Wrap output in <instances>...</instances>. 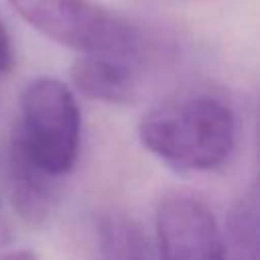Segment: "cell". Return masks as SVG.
Listing matches in <instances>:
<instances>
[{
	"instance_id": "3957f363",
	"label": "cell",
	"mask_w": 260,
	"mask_h": 260,
	"mask_svg": "<svg viewBox=\"0 0 260 260\" xmlns=\"http://www.w3.org/2000/svg\"><path fill=\"white\" fill-rule=\"evenodd\" d=\"M45 39L81 55L134 57L142 47L140 28L95 0H6Z\"/></svg>"
},
{
	"instance_id": "8992f818",
	"label": "cell",
	"mask_w": 260,
	"mask_h": 260,
	"mask_svg": "<svg viewBox=\"0 0 260 260\" xmlns=\"http://www.w3.org/2000/svg\"><path fill=\"white\" fill-rule=\"evenodd\" d=\"M4 171V193L12 209L28 223H41L47 219L57 195V181L35 167L22 150L8 140Z\"/></svg>"
},
{
	"instance_id": "5b68a950",
	"label": "cell",
	"mask_w": 260,
	"mask_h": 260,
	"mask_svg": "<svg viewBox=\"0 0 260 260\" xmlns=\"http://www.w3.org/2000/svg\"><path fill=\"white\" fill-rule=\"evenodd\" d=\"M75 91L87 100L130 106L140 98V73L122 55H79L69 69Z\"/></svg>"
},
{
	"instance_id": "6da1fadb",
	"label": "cell",
	"mask_w": 260,
	"mask_h": 260,
	"mask_svg": "<svg viewBox=\"0 0 260 260\" xmlns=\"http://www.w3.org/2000/svg\"><path fill=\"white\" fill-rule=\"evenodd\" d=\"M138 140L154 158L183 173H211L236 150L234 108L209 91L165 100L142 114Z\"/></svg>"
},
{
	"instance_id": "7c38bea8",
	"label": "cell",
	"mask_w": 260,
	"mask_h": 260,
	"mask_svg": "<svg viewBox=\"0 0 260 260\" xmlns=\"http://www.w3.org/2000/svg\"><path fill=\"white\" fill-rule=\"evenodd\" d=\"M132 260H160V258H158V254H156L154 246L146 240V242L138 248V252L134 254V258H132Z\"/></svg>"
},
{
	"instance_id": "52a82bcc",
	"label": "cell",
	"mask_w": 260,
	"mask_h": 260,
	"mask_svg": "<svg viewBox=\"0 0 260 260\" xmlns=\"http://www.w3.org/2000/svg\"><path fill=\"white\" fill-rule=\"evenodd\" d=\"M258 187L252 183L232 205L223 230L228 260H258Z\"/></svg>"
},
{
	"instance_id": "ba28073f",
	"label": "cell",
	"mask_w": 260,
	"mask_h": 260,
	"mask_svg": "<svg viewBox=\"0 0 260 260\" xmlns=\"http://www.w3.org/2000/svg\"><path fill=\"white\" fill-rule=\"evenodd\" d=\"M95 260H132L146 242L142 228L128 215L108 211L95 221Z\"/></svg>"
},
{
	"instance_id": "8fae6325",
	"label": "cell",
	"mask_w": 260,
	"mask_h": 260,
	"mask_svg": "<svg viewBox=\"0 0 260 260\" xmlns=\"http://www.w3.org/2000/svg\"><path fill=\"white\" fill-rule=\"evenodd\" d=\"M0 260H39V256L32 250L20 248V250H8V252H0Z\"/></svg>"
},
{
	"instance_id": "7a4b0ae2",
	"label": "cell",
	"mask_w": 260,
	"mask_h": 260,
	"mask_svg": "<svg viewBox=\"0 0 260 260\" xmlns=\"http://www.w3.org/2000/svg\"><path fill=\"white\" fill-rule=\"evenodd\" d=\"M8 140L51 179L69 175L81 148V110L75 91L49 75L28 81Z\"/></svg>"
},
{
	"instance_id": "9c48e42d",
	"label": "cell",
	"mask_w": 260,
	"mask_h": 260,
	"mask_svg": "<svg viewBox=\"0 0 260 260\" xmlns=\"http://www.w3.org/2000/svg\"><path fill=\"white\" fill-rule=\"evenodd\" d=\"M16 65V53H14V45L10 39L8 28L4 26L2 18H0V75H6L14 69Z\"/></svg>"
},
{
	"instance_id": "30bf717a",
	"label": "cell",
	"mask_w": 260,
	"mask_h": 260,
	"mask_svg": "<svg viewBox=\"0 0 260 260\" xmlns=\"http://www.w3.org/2000/svg\"><path fill=\"white\" fill-rule=\"evenodd\" d=\"M10 238H12V230H10V219L6 211V193H4L2 175H0V252L8 246Z\"/></svg>"
},
{
	"instance_id": "277c9868",
	"label": "cell",
	"mask_w": 260,
	"mask_h": 260,
	"mask_svg": "<svg viewBox=\"0 0 260 260\" xmlns=\"http://www.w3.org/2000/svg\"><path fill=\"white\" fill-rule=\"evenodd\" d=\"M154 232L160 260H228L223 230L193 193H167L156 205Z\"/></svg>"
}]
</instances>
